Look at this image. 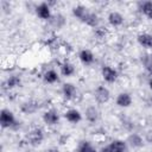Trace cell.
I'll list each match as a JSON object with an SVG mask.
<instances>
[{
    "mask_svg": "<svg viewBox=\"0 0 152 152\" xmlns=\"http://www.w3.org/2000/svg\"><path fill=\"white\" fill-rule=\"evenodd\" d=\"M0 126L2 129H17L19 121L14 112L10 108H2L0 112Z\"/></svg>",
    "mask_w": 152,
    "mask_h": 152,
    "instance_id": "1",
    "label": "cell"
},
{
    "mask_svg": "<svg viewBox=\"0 0 152 152\" xmlns=\"http://www.w3.org/2000/svg\"><path fill=\"white\" fill-rule=\"evenodd\" d=\"M45 137H46L45 131L39 126H34L27 132L26 141H27L28 145H31L33 147H37V146H40L44 142Z\"/></svg>",
    "mask_w": 152,
    "mask_h": 152,
    "instance_id": "2",
    "label": "cell"
},
{
    "mask_svg": "<svg viewBox=\"0 0 152 152\" xmlns=\"http://www.w3.org/2000/svg\"><path fill=\"white\" fill-rule=\"evenodd\" d=\"M100 75H101V78L103 80V82H106L108 84L115 83L120 77L119 70L112 64H103L100 69Z\"/></svg>",
    "mask_w": 152,
    "mask_h": 152,
    "instance_id": "3",
    "label": "cell"
},
{
    "mask_svg": "<svg viewBox=\"0 0 152 152\" xmlns=\"http://www.w3.org/2000/svg\"><path fill=\"white\" fill-rule=\"evenodd\" d=\"M42 120L45 126L48 127H55L59 124L61 121V113L57 108L55 107H49L46 108L43 114H42Z\"/></svg>",
    "mask_w": 152,
    "mask_h": 152,
    "instance_id": "4",
    "label": "cell"
},
{
    "mask_svg": "<svg viewBox=\"0 0 152 152\" xmlns=\"http://www.w3.org/2000/svg\"><path fill=\"white\" fill-rule=\"evenodd\" d=\"M61 96L65 102H74L78 96V89L72 82H64L61 86Z\"/></svg>",
    "mask_w": 152,
    "mask_h": 152,
    "instance_id": "5",
    "label": "cell"
},
{
    "mask_svg": "<svg viewBox=\"0 0 152 152\" xmlns=\"http://www.w3.org/2000/svg\"><path fill=\"white\" fill-rule=\"evenodd\" d=\"M34 14L38 19L44 20V21H50V19L52 18L53 13H52V7L50 6L49 2H39L34 6Z\"/></svg>",
    "mask_w": 152,
    "mask_h": 152,
    "instance_id": "6",
    "label": "cell"
},
{
    "mask_svg": "<svg viewBox=\"0 0 152 152\" xmlns=\"http://www.w3.org/2000/svg\"><path fill=\"white\" fill-rule=\"evenodd\" d=\"M112 94L107 86L100 84L94 89V100L97 104H106L110 101Z\"/></svg>",
    "mask_w": 152,
    "mask_h": 152,
    "instance_id": "7",
    "label": "cell"
},
{
    "mask_svg": "<svg viewBox=\"0 0 152 152\" xmlns=\"http://www.w3.org/2000/svg\"><path fill=\"white\" fill-rule=\"evenodd\" d=\"M128 151V145L126 140L122 139H113L110 140L109 144L102 146L99 152H127Z\"/></svg>",
    "mask_w": 152,
    "mask_h": 152,
    "instance_id": "8",
    "label": "cell"
},
{
    "mask_svg": "<svg viewBox=\"0 0 152 152\" xmlns=\"http://www.w3.org/2000/svg\"><path fill=\"white\" fill-rule=\"evenodd\" d=\"M63 118L71 125H77L83 120V113L76 107H69L63 112Z\"/></svg>",
    "mask_w": 152,
    "mask_h": 152,
    "instance_id": "9",
    "label": "cell"
},
{
    "mask_svg": "<svg viewBox=\"0 0 152 152\" xmlns=\"http://www.w3.org/2000/svg\"><path fill=\"white\" fill-rule=\"evenodd\" d=\"M58 72H59V75H61L62 77L70 78V77H72V76L76 74L75 64H74L71 61L64 58L63 61H61V62L58 63Z\"/></svg>",
    "mask_w": 152,
    "mask_h": 152,
    "instance_id": "10",
    "label": "cell"
},
{
    "mask_svg": "<svg viewBox=\"0 0 152 152\" xmlns=\"http://www.w3.org/2000/svg\"><path fill=\"white\" fill-rule=\"evenodd\" d=\"M23 84V78L20 75L18 74H10L2 82V88L8 90V91H12V90H15L18 88H20Z\"/></svg>",
    "mask_w": 152,
    "mask_h": 152,
    "instance_id": "11",
    "label": "cell"
},
{
    "mask_svg": "<svg viewBox=\"0 0 152 152\" xmlns=\"http://www.w3.org/2000/svg\"><path fill=\"white\" fill-rule=\"evenodd\" d=\"M107 24L112 28H119L125 23V15L119 11H110L107 14Z\"/></svg>",
    "mask_w": 152,
    "mask_h": 152,
    "instance_id": "12",
    "label": "cell"
},
{
    "mask_svg": "<svg viewBox=\"0 0 152 152\" xmlns=\"http://www.w3.org/2000/svg\"><path fill=\"white\" fill-rule=\"evenodd\" d=\"M38 109H39V103H38V101H36L33 99H26L19 106L20 113H23L25 115H32V114L37 113Z\"/></svg>",
    "mask_w": 152,
    "mask_h": 152,
    "instance_id": "13",
    "label": "cell"
},
{
    "mask_svg": "<svg viewBox=\"0 0 152 152\" xmlns=\"http://www.w3.org/2000/svg\"><path fill=\"white\" fill-rule=\"evenodd\" d=\"M77 59L78 62L84 65V66H90L95 63V53L90 50V49H81L77 53Z\"/></svg>",
    "mask_w": 152,
    "mask_h": 152,
    "instance_id": "14",
    "label": "cell"
},
{
    "mask_svg": "<svg viewBox=\"0 0 152 152\" xmlns=\"http://www.w3.org/2000/svg\"><path fill=\"white\" fill-rule=\"evenodd\" d=\"M83 118L87 120V122H89L90 125H94L100 120V109L97 108V106L90 104L84 109Z\"/></svg>",
    "mask_w": 152,
    "mask_h": 152,
    "instance_id": "15",
    "label": "cell"
},
{
    "mask_svg": "<svg viewBox=\"0 0 152 152\" xmlns=\"http://www.w3.org/2000/svg\"><path fill=\"white\" fill-rule=\"evenodd\" d=\"M115 104L119 108L126 109L133 104V97L128 91H120L115 97Z\"/></svg>",
    "mask_w": 152,
    "mask_h": 152,
    "instance_id": "16",
    "label": "cell"
},
{
    "mask_svg": "<svg viewBox=\"0 0 152 152\" xmlns=\"http://www.w3.org/2000/svg\"><path fill=\"white\" fill-rule=\"evenodd\" d=\"M59 78H61L59 72L53 68H49V69L44 70V72L42 74V80L45 84L53 86L59 82Z\"/></svg>",
    "mask_w": 152,
    "mask_h": 152,
    "instance_id": "17",
    "label": "cell"
},
{
    "mask_svg": "<svg viewBox=\"0 0 152 152\" xmlns=\"http://www.w3.org/2000/svg\"><path fill=\"white\" fill-rule=\"evenodd\" d=\"M126 142H127L128 147L138 150V148H141L145 145L146 141L144 139V135H141V134H139L137 132H132V133L128 134V137L126 139Z\"/></svg>",
    "mask_w": 152,
    "mask_h": 152,
    "instance_id": "18",
    "label": "cell"
},
{
    "mask_svg": "<svg viewBox=\"0 0 152 152\" xmlns=\"http://www.w3.org/2000/svg\"><path fill=\"white\" fill-rule=\"evenodd\" d=\"M137 43L145 50H152V33L147 31L139 32L137 34Z\"/></svg>",
    "mask_w": 152,
    "mask_h": 152,
    "instance_id": "19",
    "label": "cell"
},
{
    "mask_svg": "<svg viewBox=\"0 0 152 152\" xmlns=\"http://www.w3.org/2000/svg\"><path fill=\"white\" fill-rule=\"evenodd\" d=\"M89 12H90V8L88 6H86V5H83V4H77V5L72 6V8H71L72 17L75 19H77V20H80L81 23L84 21L86 17L88 15Z\"/></svg>",
    "mask_w": 152,
    "mask_h": 152,
    "instance_id": "20",
    "label": "cell"
},
{
    "mask_svg": "<svg viewBox=\"0 0 152 152\" xmlns=\"http://www.w3.org/2000/svg\"><path fill=\"white\" fill-rule=\"evenodd\" d=\"M138 12L146 19L152 20V1L146 0V1H140L138 2Z\"/></svg>",
    "mask_w": 152,
    "mask_h": 152,
    "instance_id": "21",
    "label": "cell"
},
{
    "mask_svg": "<svg viewBox=\"0 0 152 152\" xmlns=\"http://www.w3.org/2000/svg\"><path fill=\"white\" fill-rule=\"evenodd\" d=\"M83 24H86L87 26H89V27H91L93 30H95L96 27L100 26V24H101V18H100V15H99L95 11H91V10H90V12H89L88 15L86 17Z\"/></svg>",
    "mask_w": 152,
    "mask_h": 152,
    "instance_id": "22",
    "label": "cell"
},
{
    "mask_svg": "<svg viewBox=\"0 0 152 152\" xmlns=\"http://www.w3.org/2000/svg\"><path fill=\"white\" fill-rule=\"evenodd\" d=\"M49 24L53 30H61V28H63L65 26L66 19L62 13H55L52 15V18L50 19Z\"/></svg>",
    "mask_w": 152,
    "mask_h": 152,
    "instance_id": "23",
    "label": "cell"
},
{
    "mask_svg": "<svg viewBox=\"0 0 152 152\" xmlns=\"http://www.w3.org/2000/svg\"><path fill=\"white\" fill-rule=\"evenodd\" d=\"M75 152H99V150L95 147V145L87 140V139H82L78 141Z\"/></svg>",
    "mask_w": 152,
    "mask_h": 152,
    "instance_id": "24",
    "label": "cell"
},
{
    "mask_svg": "<svg viewBox=\"0 0 152 152\" xmlns=\"http://www.w3.org/2000/svg\"><path fill=\"white\" fill-rule=\"evenodd\" d=\"M94 37L97 40H104L108 38V30L103 26H99L94 30Z\"/></svg>",
    "mask_w": 152,
    "mask_h": 152,
    "instance_id": "25",
    "label": "cell"
},
{
    "mask_svg": "<svg viewBox=\"0 0 152 152\" xmlns=\"http://www.w3.org/2000/svg\"><path fill=\"white\" fill-rule=\"evenodd\" d=\"M144 139H145L146 142L152 144V132H148L147 134H145V135H144Z\"/></svg>",
    "mask_w": 152,
    "mask_h": 152,
    "instance_id": "26",
    "label": "cell"
},
{
    "mask_svg": "<svg viewBox=\"0 0 152 152\" xmlns=\"http://www.w3.org/2000/svg\"><path fill=\"white\" fill-rule=\"evenodd\" d=\"M45 152H61V151H59V148L57 146H50V147H48L45 150Z\"/></svg>",
    "mask_w": 152,
    "mask_h": 152,
    "instance_id": "27",
    "label": "cell"
},
{
    "mask_svg": "<svg viewBox=\"0 0 152 152\" xmlns=\"http://www.w3.org/2000/svg\"><path fill=\"white\" fill-rule=\"evenodd\" d=\"M147 86H148V89L152 91V76L147 77Z\"/></svg>",
    "mask_w": 152,
    "mask_h": 152,
    "instance_id": "28",
    "label": "cell"
},
{
    "mask_svg": "<svg viewBox=\"0 0 152 152\" xmlns=\"http://www.w3.org/2000/svg\"><path fill=\"white\" fill-rule=\"evenodd\" d=\"M148 76H152V70H151V71H148Z\"/></svg>",
    "mask_w": 152,
    "mask_h": 152,
    "instance_id": "29",
    "label": "cell"
},
{
    "mask_svg": "<svg viewBox=\"0 0 152 152\" xmlns=\"http://www.w3.org/2000/svg\"><path fill=\"white\" fill-rule=\"evenodd\" d=\"M151 103H152V95H151Z\"/></svg>",
    "mask_w": 152,
    "mask_h": 152,
    "instance_id": "30",
    "label": "cell"
}]
</instances>
